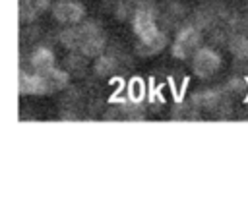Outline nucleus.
<instances>
[{
    "label": "nucleus",
    "mask_w": 248,
    "mask_h": 203,
    "mask_svg": "<svg viewBox=\"0 0 248 203\" xmlns=\"http://www.w3.org/2000/svg\"><path fill=\"white\" fill-rule=\"evenodd\" d=\"M132 29L138 37V52L143 56H151L161 52L167 46V35L157 27L155 12L149 6H140L132 15Z\"/></svg>",
    "instance_id": "nucleus-1"
},
{
    "label": "nucleus",
    "mask_w": 248,
    "mask_h": 203,
    "mask_svg": "<svg viewBox=\"0 0 248 203\" xmlns=\"http://www.w3.org/2000/svg\"><path fill=\"white\" fill-rule=\"evenodd\" d=\"M200 46H202V31L196 25H186L176 33L170 44V52L178 60H188Z\"/></svg>",
    "instance_id": "nucleus-2"
},
{
    "label": "nucleus",
    "mask_w": 248,
    "mask_h": 203,
    "mask_svg": "<svg viewBox=\"0 0 248 203\" xmlns=\"http://www.w3.org/2000/svg\"><path fill=\"white\" fill-rule=\"evenodd\" d=\"M221 54L211 46H200L192 54V72L198 77H209L221 68Z\"/></svg>",
    "instance_id": "nucleus-3"
},
{
    "label": "nucleus",
    "mask_w": 248,
    "mask_h": 203,
    "mask_svg": "<svg viewBox=\"0 0 248 203\" xmlns=\"http://www.w3.org/2000/svg\"><path fill=\"white\" fill-rule=\"evenodd\" d=\"M50 12L62 25H78L85 17V8L78 0H58L50 6Z\"/></svg>",
    "instance_id": "nucleus-4"
},
{
    "label": "nucleus",
    "mask_w": 248,
    "mask_h": 203,
    "mask_svg": "<svg viewBox=\"0 0 248 203\" xmlns=\"http://www.w3.org/2000/svg\"><path fill=\"white\" fill-rule=\"evenodd\" d=\"M37 77V95H50L62 91L68 85V73L58 70L56 66L46 72H35Z\"/></svg>",
    "instance_id": "nucleus-5"
},
{
    "label": "nucleus",
    "mask_w": 248,
    "mask_h": 203,
    "mask_svg": "<svg viewBox=\"0 0 248 203\" xmlns=\"http://www.w3.org/2000/svg\"><path fill=\"white\" fill-rule=\"evenodd\" d=\"M50 8L48 0H19V17L23 21H31L45 14Z\"/></svg>",
    "instance_id": "nucleus-6"
},
{
    "label": "nucleus",
    "mask_w": 248,
    "mask_h": 203,
    "mask_svg": "<svg viewBox=\"0 0 248 203\" xmlns=\"http://www.w3.org/2000/svg\"><path fill=\"white\" fill-rule=\"evenodd\" d=\"M54 66H56V58H54L52 50L41 46V48H37L31 54V68H33V72H46V70H50Z\"/></svg>",
    "instance_id": "nucleus-7"
},
{
    "label": "nucleus",
    "mask_w": 248,
    "mask_h": 203,
    "mask_svg": "<svg viewBox=\"0 0 248 203\" xmlns=\"http://www.w3.org/2000/svg\"><path fill=\"white\" fill-rule=\"evenodd\" d=\"M194 102H196V106H200V108L215 110V108L221 106L223 97H221V93H217L215 89H205L203 93H200V95L194 97Z\"/></svg>",
    "instance_id": "nucleus-8"
},
{
    "label": "nucleus",
    "mask_w": 248,
    "mask_h": 203,
    "mask_svg": "<svg viewBox=\"0 0 248 203\" xmlns=\"http://www.w3.org/2000/svg\"><path fill=\"white\" fill-rule=\"evenodd\" d=\"M17 87L21 95H37V77L35 72H19V79H17Z\"/></svg>",
    "instance_id": "nucleus-9"
},
{
    "label": "nucleus",
    "mask_w": 248,
    "mask_h": 203,
    "mask_svg": "<svg viewBox=\"0 0 248 203\" xmlns=\"http://www.w3.org/2000/svg\"><path fill=\"white\" fill-rule=\"evenodd\" d=\"M229 48H231V52H232L234 58L246 60V58H248V37H246V35H236V37L231 41Z\"/></svg>",
    "instance_id": "nucleus-10"
}]
</instances>
